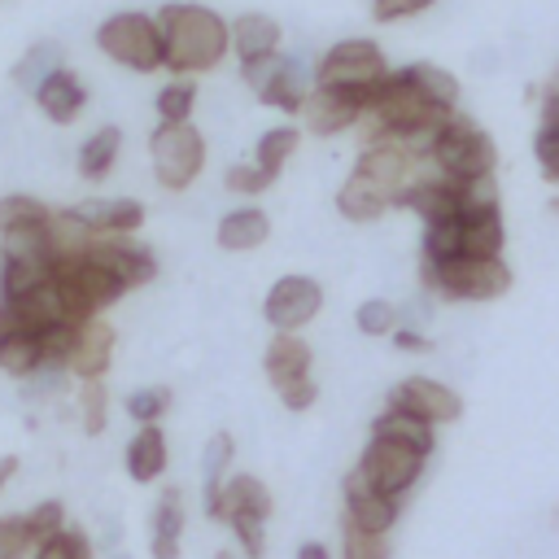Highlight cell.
Segmentation results:
<instances>
[{
  "label": "cell",
  "mask_w": 559,
  "mask_h": 559,
  "mask_svg": "<svg viewBox=\"0 0 559 559\" xmlns=\"http://www.w3.org/2000/svg\"><path fill=\"white\" fill-rule=\"evenodd\" d=\"M362 109H367V87H345V83H314V92H306L301 100L306 127L314 135H336L354 127Z\"/></svg>",
  "instance_id": "obj_10"
},
{
  "label": "cell",
  "mask_w": 559,
  "mask_h": 559,
  "mask_svg": "<svg viewBox=\"0 0 559 559\" xmlns=\"http://www.w3.org/2000/svg\"><path fill=\"white\" fill-rule=\"evenodd\" d=\"M205 511L214 515V520H240V515H249V520H266L271 515V489L258 480V476H245V472H236V476H223V485L205 498Z\"/></svg>",
  "instance_id": "obj_15"
},
{
  "label": "cell",
  "mask_w": 559,
  "mask_h": 559,
  "mask_svg": "<svg viewBox=\"0 0 559 559\" xmlns=\"http://www.w3.org/2000/svg\"><path fill=\"white\" fill-rule=\"evenodd\" d=\"M262 367H266V380L275 389H284V384L310 376V345L297 332H275L266 354H262Z\"/></svg>",
  "instance_id": "obj_23"
},
{
  "label": "cell",
  "mask_w": 559,
  "mask_h": 559,
  "mask_svg": "<svg viewBox=\"0 0 559 559\" xmlns=\"http://www.w3.org/2000/svg\"><path fill=\"white\" fill-rule=\"evenodd\" d=\"M231 450H236L231 432H214V437H210V445H205V498L223 485L227 463H231Z\"/></svg>",
  "instance_id": "obj_43"
},
{
  "label": "cell",
  "mask_w": 559,
  "mask_h": 559,
  "mask_svg": "<svg viewBox=\"0 0 559 559\" xmlns=\"http://www.w3.org/2000/svg\"><path fill=\"white\" fill-rule=\"evenodd\" d=\"M432 0H371V13H376V22H402V17H411V13H424Z\"/></svg>",
  "instance_id": "obj_48"
},
{
  "label": "cell",
  "mask_w": 559,
  "mask_h": 559,
  "mask_svg": "<svg viewBox=\"0 0 559 559\" xmlns=\"http://www.w3.org/2000/svg\"><path fill=\"white\" fill-rule=\"evenodd\" d=\"M74 214L96 236H131L144 223V205L135 197H92V201H79Z\"/></svg>",
  "instance_id": "obj_18"
},
{
  "label": "cell",
  "mask_w": 559,
  "mask_h": 559,
  "mask_svg": "<svg viewBox=\"0 0 559 559\" xmlns=\"http://www.w3.org/2000/svg\"><path fill=\"white\" fill-rule=\"evenodd\" d=\"M297 559H328V546H323V542H306V546L297 550Z\"/></svg>",
  "instance_id": "obj_52"
},
{
  "label": "cell",
  "mask_w": 559,
  "mask_h": 559,
  "mask_svg": "<svg viewBox=\"0 0 559 559\" xmlns=\"http://www.w3.org/2000/svg\"><path fill=\"white\" fill-rule=\"evenodd\" d=\"M31 559H92V537L83 528H61L57 537L31 546Z\"/></svg>",
  "instance_id": "obj_40"
},
{
  "label": "cell",
  "mask_w": 559,
  "mask_h": 559,
  "mask_svg": "<svg viewBox=\"0 0 559 559\" xmlns=\"http://www.w3.org/2000/svg\"><path fill=\"white\" fill-rule=\"evenodd\" d=\"M393 205H406V210H415L424 223H437V218H445V214H459L463 205H459V183L454 179H445V175H437V179H411L402 192H397V201Z\"/></svg>",
  "instance_id": "obj_19"
},
{
  "label": "cell",
  "mask_w": 559,
  "mask_h": 559,
  "mask_svg": "<svg viewBox=\"0 0 559 559\" xmlns=\"http://www.w3.org/2000/svg\"><path fill=\"white\" fill-rule=\"evenodd\" d=\"M371 437L406 441V445H415L419 454H428V450H432V424H424V419H415V415H406V411H393V406L371 424Z\"/></svg>",
  "instance_id": "obj_30"
},
{
  "label": "cell",
  "mask_w": 559,
  "mask_h": 559,
  "mask_svg": "<svg viewBox=\"0 0 559 559\" xmlns=\"http://www.w3.org/2000/svg\"><path fill=\"white\" fill-rule=\"evenodd\" d=\"M52 66H61V48H57L52 39H44V44H31V48L17 57V66H13V83L31 92V87H35V83H39V79L52 70Z\"/></svg>",
  "instance_id": "obj_33"
},
{
  "label": "cell",
  "mask_w": 559,
  "mask_h": 559,
  "mask_svg": "<svg viewBox=\"0 0 559 559\" xmlns=\"http://www.w3.org/2000/svg\"><path fill=\"white\" fill-rule=\"evenodd\" d=\"M31 533H26V520L13 511V515H0V559H26L31 555Z\"/></svg>",
  "instance_id": "obj_44"
},
{
  "label": "cell",
  "mask_w": 559,
  "mask_h": 559,
  "mask_svg": "<svg viewBox=\"0 0 559 559\" xmlns=\"http://www.w3.org/2000/svg\"><path fill=\"white\" fill-rule=\"evenodd\" d=\"M52 280H57V293H61L66 314H70L74 323H83V319L109 310V306L127 293L122 280H114L105 266H96V262H87V258H66V262H57V266H52Z\"/></svg>",
  "instance_id": "obj_7"
},
{
  "label": "cell",
  "mask_w": 559,
  "mask_h": 559,
  "mask_svg": "<svg viewBox=\"0 0 559 559\" xmlns=\"http://www.w3.org/2000/svg\"><path fill=\"white\" fill-rule=\"evenodd\" d=\"M297 144H301V131L297 127H275V131H266L262 140H258V170L266 175V179H275L280 170H284V162L297 153Z\"/></svg>",
  "instance_id": "obj_32"
},
{
  "label": "cell",
  "mask_w": 559,
  "mask_h": 559,
  "mask_svg": "<svg viewBox=\"0 0 559 559\" xmlns=\"http://www.w3.org/2000/svg\"><path fill=\"white\" fill-rule=\"evenodd\" d=\"M227 35H231V48H236V57H240V66H253V61H266V57H275L280 52V22L275 17H266V13H240L231 26H227Z\"/></svg>",
  "instance_id": "obj_22"
},
{
  "label": "cell",
  "mask_w": 559,
  "mask_h": 559,
  "mask_svg": "<svg viewBox=\"0 0 559 559\" xmlns=\"http://www.w3.org/2000/svg\"><path fill=\"white\" fill-rule=\"evenodd\" d=\"M17 314H22V323L35 332V328H48V323H74L70 314H66V301H61V293H57V280L48 275V280H39L31 293H22L17 301Z\"/></svg>",
  "instance_id": "obj_28"
},
{
  "label": "cell",
  "mask_w": 559,
  "mask_h": 559,
  "mask_svg": "<svg viewBox=\"0 0 559 559\" xmlns=\"http://www.w3.org/2000/svg\"><path fill=\"white\" fill-rule=\"evenodd\" d=\"M218 559H236V555H231V550H218Z\"/></svg>",
  "instance_id": "obj_54"
},
{
  "label": "cell",
  "mask_w": 559,
  "mask_h": 559,
  "mask_svg": "<svg viewBox=\"0 0 559 559\" xmlns=\"http://www.w3.org/2000/svg\"><path fill=\"white\" fill-rule=\"evenodd\" d=\"M223 183H227L231 192H245V197H253V192H266L275 179H266L258 166H245V162H236V166H227Z\"/></svg>",
  "instance_id": "obj_46"
},
{
  "label": "cell",
  "mask_w": 559,
  "mask_h": 559,
  "mask_svg": "<svg viewBox=\"0 0 559 559\" xmlns=\"http://www.w3.org/2000/svg\"><path fill=\"white\" fill-rule=\"evenodd\" d=\"M245 79L253 83V92L262 96V105L284 109V114H301L306 79H301V66H297V61H284V57L275 52V57H266V61L245 66Z\"/></svg>",
  "instance_id": "obj_14"
},
{
  "label": "cell",
  "mask_w": 559,
  "mask_h": 559,
  "mask_svg": "<svg viewBox=\"0 0 559 559\" xmlns=\"http://www.w3.org/2000/svg\"><path fill=\"white\" fill-rule=\"evenodd\" d=\"M122 463H127V476H131L135 485L157 480V476L166 472V432H162L157 424H140L135 437H131L127 450H122Z\"/></svg>",
  "instance_id": "obj_24"
},
{
  "label": "cell",
  "mask_w": 559,
  "mask_h": 559,
  "mask_svg": "<svg viewBox=\"0 0 559 559\" xmlns=\"http://www.w3.org/2000/svg\"><path fill=\"white\" fill-rule=\"evenodd\" d=\"M280 393V402L288 406V411H306L314 397H319V384L310 380V376H301V380H293V384H284V389H275Z\"/></svg>",
  "instance_id": "obj_49"
},
{
  "label": "cell",
  "mask_w": 559,
  "mask_h": 559,
  "mask_svg": "<svg viewBox=\"0 0 559 559\" xmlns=\"http://www.w3.org/2000/svg\"><path fill=\"white\" fill-rule=\"evenodd\" d=\"M79 419H83V432L96 437L105 432V419H109V389L100 380H83L79 384Z\"/></svg>",
  "instance_id": "obj_38"
},
{
  "label": "cell",
  "mask_w": 559,
  "mask_h": 559,
  "mask_svg": "<svg viewBox=\"0 0 559 559\" xmlns=\"http://www.w3.org/2000/svg\"><path fill=\"white\" fill-rule=\"evenodd\" d=\"M507 227H502V210L498 205H463L459 210V253H502Z\"/></svg>",
  "instance_id": "obj_20"
},
{
  "label": "cell",
  "mask_w": 559,
  "mask_h": 559,
  "mask_svg": "<svg viewBox=\"0 0 559 559\" xmlns=\"http://www.w3.org/2000/svg\"><path fill=\"white\" fill-rule=\"evenodd\" d=\"M96 48L118 61L122 70H135V74H148L162 66V31H157V17L148 13H114L96 26Z\"/></svg>",
  "instance_id": "obj_5"
},
{
  "label": "cell",
  "mask_w": 559,
  "mask_h": 559,
  "mask_svg": "<svg viewBox=\"0 0 559 559\" xmlns=\"http://www.w3.org/2000/svg\"><path fill=\"white\" fill-rule=\"evenodd\" d=\"M424 459H428V454H419V450H415V445H406V441L371 437L354 472H358L376 493H384V498H402V493L415 485V476H419Z\"/></svg>",
  "instance_id": "obj_8"
},
{
  "label": "cell",
  "mask_w": 559,
  "mask_h": 559,
  "mask_svg": "<svg viewBox=\"0 0 559 559\" xmlns=\"http://www.w3.org/2000/svg\"><path fill=\"white\" fill-rule=\"evenodd\" d=\"M406 74H411L437 105L454 109V100H459V79H454L450 70H441V66H432V61H415V66H406Z\"/></svg>",
  "instance_id": "obj_36"
},
{
  "label": "cell",
  "mask_w": 559,
  "mask_h": 559,
  "mask_svg": "<svg viewBox=\"0 0 559 559\" xmlns=\"http://www.w3.org/2000/svg\"><path fill=\"white\" fill-rule=\"evenodd\" d=\"M83 258L96 262V266H105V271H109L114 280H122L127 288H140V284H148V280L157 275L153 249H148V245H135L131 236H96Z\"/></svg>",
  "instance_id": "obj_12"
},
{
  "label": "cell",
  "mask_w": 559,
  "mask_h": 559,
  "mask_svg": "<svg viewBox=\"0 0 559 559\" xmlns=\"http://www.w3.org/2000/svg\"><path fill=\"white\" fill-rule=\"evenodd\" d=\"M157 118L162 122H188L192 118V105H197V83L188 79V74H179L175 83H166L162 92H157Z\"/></svg>",
  "instance_id": "obj_35"
},
{
  "label": "cell",
  "mask_w": 559,
  "mask_h": 559,
  "mask_svg": "<svg viewBox=\"0 0 559 559\" xmlns=\"http://www.w3.org/2000/svg\"><path fill=\"white\" fill-rule=\"evenodd\" d=\"M319 310H323V288L310 275H284V280H275L271 293H266V301H262V314H266V323L275 332H301Z\"/></svg>",
  "instance_id": "obj_9"
},
{
  "label": "cell",
  "mask_w": 559,
  "mask_h": 559,
  "mask_svg": "<svg viewBox=\"0 0 559 559\" xmlns=\"http://www.w3.org/2000/svg\"><path fill=\"white\" fill-rule=\"evenodd\" d=\"M157 31H162V66L175 70V74L214 70V66L227 57V48H231L227 22H223L214 9L188 4V0L162 4Z\"/></svg>",
  "instance_id": "obj_2"
},
{
  "label": "cell",
  "mask_w": 559,
  "mask_h": 559,
  "mask_svg": "<svg viewBox=\"0 0 559 559\" xmlns=\"http://www.w3.org/2000/svg\"><path fill=\"white\" fill-rule=\"evenodd\" d=\"M26 323H22V314H17V306L13 301H0V345L9 341V336H17Z\"/></svg>",
  "instance_id": "obj_50"
},
{
  "label": "cell",
  "mask_w": 559,
  "mask_h": 559,
  "mask_svg": "<svg viewBox=\"0 0 559 559\" xmlns=\"http://www.w3.org/2000/svg\"><path fill=\"white\" fill-rule=\"evenodd\" d=\"M227 524H231V533L240 537L245 559H262V550H266V520H249V515H240V520H227Z\"/></svg>",
  "instance_id": "obj_47"
},
{
  "label": "cell",
  "mask_w": 559,
  "mask_h": 559,
  "mask_svg": "<svg viewBox=\"0 0 559 559\" xmlns=\"http://www.w3.org/2000/svg\"><path fill=\"white\" fill-rule=\"evenodd\" d=\"M118 153H122V131H118V127H100V131H92V135L79 144L74 166H79L83 179H105V175L114 170Z\"/></svg>",
  "instance_id": "obj_29"
},
{
  "label": "cell",
  "mask_w": 559,
  "mask_h": 559,
  "mask_svg": "<svg viewBox=\"0 0 559 559\" xmlns=\"http://www.w3.org/2000/svg\"><path fill=\"white\" fill-rule=\"evenodd\" d=\"M428 157H432V166H437L445 179H480V175H493V166H498L493 140H489L476 122H467V118H459V114H450V118L441 122V131L432 135Z\"/></svg>",
  "instance_id": "obj_4"
},
{
  "label": "cell",
  "mask_w": 559,
  "mask_h": 559,
  "mask_svg": "<svg viewBox=\"0 0 559 559\" xmlns=\"http://www.w3.org/2000/svg\"><path fill=\"white\" fill-rule=\"evenodd\" d=\"M354 323H358V332H367V336H384V332H397V310H393V301H384V297H367V301L358 306Z\"/></svg>",
  "instance_id": "obj_42"
},
{
  "label": "cell",
  "mask_w": 559,
  "mask_h": 559,
  "mask_svg": "<svg viewBox=\"0 0 559 559\" xmlns=\"http://www.w3.org/2000/svg\"><path fill=\"white\" fill-rule=\"evenodd\" d=\"M48 218V205L31 192H4L0 197V231H13V227H26V223H44Z\"/></svg>",
  "instance_id": "obj_37"
},
{
  "label": "cell",
  "mask_w": 559,
  "mask_h": 559,
  "mask_svg": "<svg viewBox=\"0 0 559 559\" xmlns=\"http://www.w3.org/2000/svg\"><path fill=\"white\" fill-rule=\"evenodd\" d=\"M39 367H44V354H39V341H35L31 328H22L17 336H9V341L0 345V371H4V376L26 380V376H35Z\"/></svg>",
  "instance_id": "obj_31"
},
{
  "label": "cell",
  "mask_w": 559,
  "mask_h": 559,
  "mask_svg": "<svg viewBox=\"0 0 559 559\" xmlns=\"http://www.w3.org/2000/svg\"><path fill=\"white\" fill-rule=\"evenodd\" d=\"M389 406L393 411H406L424 424H454L463 415V397L454 389H445L441 380H428V376H411L402 380L393 393H389Z\"/></svg>",
  "instance_id": "obj_13"
},
{
  "label": "cell",
  "mask_w": 559,
  "mask_h": 559,
  "mask_svg": "<svg viewBox=\"0 0 559 559\" xmlns=\"http://www.w3.org/2000/svg\"><path fill=\"white\" fill-rule=\"evenodd\" d=\"M148 157H153L157 183L170 192H183V188H192V179L205 166V140L192 122H157V131L148 140Z\"/></svg>",
  "instance_id": "obj_6"
},
{
  "label": "cell",
  "mask_w": 559,
  "mask_h": 559,
  "mask_svg": "<svg viewBox=\"0 0 559 559\" xmlns=\"http://www.w3.org/2000/svg\"><path fill=\"white\" fill-rule=\"evenodd\" d=\"M341 559H389V537L354 520H341Z\"/></svg>",
  "instance_id": "obj_34"
},
{
  "label": "cell",
  "mask_w": 559,
  "mask_h": 559,
  "mask_svg": "<svg viewBox=\"0 0 559 559\" xmlns=\"http://www.w3.org/2000/svg\"><path fill=\"white\" fill-rule=\"evenodd\" d=\"M384 52L371 39H341L323 52L314 79L319 83H345V87H371L384 74Z\"/></svg>",
  "instance_id": "obj_11"
},
{
  "label": "cell",
  "mask_w": 559,
  "mask_h": 559,
  "mask_svg": "<svg viewBox=\"0 0 559 559\" xmlns=\"http://www.w3.org/2000/svg\"><path fill=\"white\" fill-rule=\"evenodd\" d=\"M31 96H35L39 114H44L52 127H70V122L83 114V105H87V87H83L79 74L66 70V66H52V70L31 87Z\"/></svg>",
  "instance_id": "obj_17"
},
{
  "label": "cell",
  "mask_w": 559,
  "mask_h": 559,
  "mask_svg": "<svg viewBox=\"0 0 559 559\" xmlns=\"http://www.w3.org/2000/svg\"><path fill=\"white\" fill-rule=\"evenodd\" d=\"M533 153H537V166L550 183H559V127H542L537 140H533Z\"/></svg>",
  "instance_id": "obj_45"
},
{
  "label": "cell",
  "mask_w": 559,
  "mask_h": 559,
  "mask_svg": "<svg viewBox=\"0 0 559 559\" xmlns=\"http://www.w3.org/2000/svg\"><path fill=\"white\" fill-rule=\"evenodd\" d=\"M397 345H402V349H428V341L415 336V332H397Z\"/></svg>",
  "instance_id": "obj_53"
},
{
  "label": "cell",
  "mask_w": 559,
  "mask_h": 559,
  "mask_svg": "<svg viewBox=\"0 0 559 559\" xmlns=\"http://www.w3.org/2000/svg\"><path fill=\"white\" fill-rule=\"evenodd\" d=\"M345 520H354L371 533H389L393 520H397V498L376 493L358 472H349L345 476Z\"/></svg>",
  "instance_id": "obj_21"
},
{
  "label": "cell",
  "mask_w": 559,
  "mask_h": 559,
  "mask_svg": "<svg viewBox=\"0 0 559 559\" xmlns=\"http://www.w3.org/2000/svg\"><path fill=\"white\" fill-rule=\"evenodd\" d=\"M44 231H48L52 266H57V262H66V258H83V253H87V245L96 240V231H92L74 210H48Z\"/></svg>",
  "instance_id": "obj_27"
},
{
  "label": "cell",
  "mask_w": 559,
  "mask_h": 559,
  "mask_svg": "<svg viewBox=\"0 0 559 559\" xmlns=\"http://www.w3.org/2000/svg\"><path fill=\"white\" fill-rule=\"evenodd\" d=\"M415 179V153H406L397 140H371L358 162L354 175L341 183L336 192V210L354 223H371L376 214H384V205L397 201V192Z\"/></svg>",
  "instance_id": "obj_1"
},
{
  "label": "cell",
  "mask_w": 559,
  "mask_h": 559,
  "mask_svg": "<svg viewBox=\"0 0 559 559\" xmlns=\"http://www.w3.org/2000/svg\"><path fill=\"white\" fill-rule=\"evenodd\" d=\"M22 520H26L31 542L39 546V542H48V537H57V533L66 528V502H61V498H44V502H35L31 511H22Z\"/></svg>",
  "instance_id": "obj_39"
},
{
  "label": "cell",
  "mask_w": 559,
  "mask_h": 559,
  "mask_svg": "<svg viewBox=\"0 0 559 559\" xmlns=\"http://www.w3.org/2000/svg\"><path fill=\"white\" fill-rule=\"evenodd\" d=\"M17 472H22V463H17V454H4V459H0V493H4V485H9V480H13Z\"/></svg>",
  "instance_id": "obj_51"
},
{
  "label": "cell",
  "mask_w": 559,
  "mask_h": 559,
  "mask_svg": "<svg viewBox=\"0 0 559 559\" xmlns=\"http://www.w3.org/2000/svg\"><path fill=\"white\" fill-rule=\"evenodd\" d=\"M109 362H114V328L100 314H92V319H83L74 328V345L66 354V371L79 376V380H105Z\"/></svg>",
  "instance_id": "obj_16"
},
{
  "label": "cell",
  "mask_w": 559,
  "mask_h": 559,
  "mask_svg": "<svg viewBox=\"0 0 559 559\" xmlns=\"http://www.w3.org/2000/svg\"><path fill=\"white\" fill-rule=\"evenodd\" d=\"M127 415L135 419V424H157L166 411H170V389L166 384H148V389H135V393H127Z\"/></svg>",
  "instance_id": "obj_41"
},
{
  "label": "cell",
  "mask_w": 559,
  "mask_h": 559,
  "mask_svg": "<svg viewBox=\"0 0 559 559\" xmlns=\"http://www.w3.org/2000/svg\"><path fill=\"white\" fill-rule=\"evenodd\" d=\"M179 537H183V493L170 485L153 507V533H148L153 559H179Z\"/></svg>",
  "instance_id": "obj_26"
},
{
  "label": "cell",
  "mask_w": 559,
  "mask_h": 559,
  "mask_svg": "<svg viewBox=\"0 0 559 559\" xmlns=\"http://www.w3.org/2000/svg\"><path fill=\"white\" fill-rule=\"evenodd\" d=\"M424 284L445 301H493L511 288V266L502 262V253H454L441 262H424Z\"/></svg>",
  "instance_id": "obj_3"
},
{
  "label": "cell",
  "mask_w": 559,
  "mask_h": 559,
  "mask_svg": "<svg viewBox=\"0 0 559 559\" xmlns=\"http://www.w3.org/2000/svg\"><path fill=\"white\" fill-rule=\"evenodd\" d=\"M218 249H227V253H245V249H258V245H266V236H271V218L258 210V205H240V210H227L223 218H218Z\"/></svg>",
  "instance_id": "obj_25"
}]
</instances>
